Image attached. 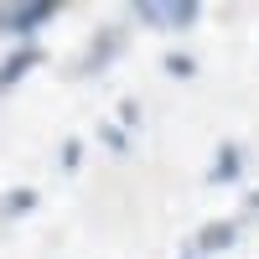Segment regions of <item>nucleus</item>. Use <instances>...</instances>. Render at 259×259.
I'll use <instances>...</instances> for the list:
<instances>
[{
    "mask_svg": "<svg viewBox=\"0 0 259 259\" xmlns=\"http://www.w3.org/2000/svg\"><path fill=\"white\" fill-rule=\"evenodd\" d=\"M130 16L150 31H187V26H197L202 0H135Z\"/></svg>",
    "mask_w": 259,
    "mask_h": 259,
    "instance_id": "1",
    "label": "nucleus"
},
{
    "mask_svg": "<svg viewBox=\"0 0 259 259\" xmlns=\"http://www.w3.org/2000/svg\"><path fill=\"white\" fill-rule=\"evenodd\" d=\"M47 21H57V0H16V6H0V36L36 41Z\"/></svg>",
    "mask_w": 259,
    "mask_h": 259,
    "instance_id": "2",
    "label": "nucleus"
},
{
    "mask_svg": "<svg viewBox=\"0 0 259 259\" xmlns=\"http://www.w3.org/2000/svg\"><path fill=\"white\" fill-rule=\"evenodd\" d=\"M119 52H124V26H119V21H109V26L94 31V41H89L83 57L73 62V73H78V78H99L109 62H119Z\"/></svg>",
    "mask_w": 259,
    "mask_h": 259,
    "instance_id": "3",
    "label": "nucleus"
},
{
    "mask_svg": "<svg viewBox=\"0 0 259 259\" xmlns=\"http://www.w3.org/2000/svg\"><path fill=\"white\" fill-rule=\"evenodd\" d=\"M41 62H47L41 41H16V47H6V57H0V94L21 89V83H26V73H36Z\"/></svg>",
    "mask_w": 259,
    "mask_h": 259,
    "instance_id": "4",
    "label": "nucleus"
},
{
    "mask_svg": "<svg viewBox=\"0 0 259 259\" xmlns=\"http://www.w3.org/2000/svg\"><path fill=\"white\" fill-rule=\"evenodd\" d=\"M239 233H244V223H239V218H207L197 233H192V254H197V259L228 254L233 244H239Z\"/></svg>",
    "mask_w": 259,
    "mask_h": 259,
    "instance_id": "5",
    "label": "nucleus"
},
{
    "mask_svg": "<svg viewBox=\"0 0 259 259\" xmlns=\"http://www.w3.org/2000/svg\"><path fill=\"white\" fill-rule=\"evenodd\" d=\"M249 171V161H244V145L239 140H223L218 150H212V166H207V182L212 187H233Z\"/></svg>",
    "mask_w": 259,
    "mask_h": 259,
    "instance_id": "6",
    "label": "nucleus"
},
{
    "mask_svg": "<svg viewBox=\"0 0 259 259\" xmlns=\"http://www.w3.org/2000/svg\"><path fill=\"white\" fill-rule=\"evenodd\" d=\"M36 202H41V197H36V187H11L6 197H0V218H26Z\"/></svg>",
    "mask_w": 259,
    "mask_h": 259,
    "instance_id": "7",
    "label": "nucleus"
},
{
    "mask_svg": "<svg viewBox=\"0 0 259 259\" xmlns=\"http://www.w3.org/2000/svg\"><path fill=\"white\" fill-rule=\"evenodd\" d=\"M161 68H166L171 78H192V73H197V57H192V52H177V47H171V52L161 57Z\"/></svg>",
    "mask_w": 259,
    "mask_h": 259,
    "instance_id": "8",
    "label": "nucleus"
},
{
    "mask_svg": "<svg viewBox=\"0 0 259 259\" xmlns=\"http://www.w3.org/2000/svg\"><path fill=\"white\" fill-rule=\"evenodd\" d=\"M99 145H104V150H114V156H124V150H130V130H119L114 119H109V124H99Z\"/></svg>",
    "mask_w": 259,
    "mask_h": 259,
    "instance_id": "9",
    "label": "nucleus"
},
{
    "mask_svg": "<svg viewBox=\"0 0 259 259\" xmlns=\"http://www.w3.org/2000/svg\"><path fill=\"white\" fill-rule=\"evenodd\" d=\"M57 161H62V171H78L83 166V140H62V156Z\"/></svg>",
    "mask_w": 259,
    "mask_h": 259,
    "instance_id": "10",
    "label": "nucleus"
},
{
    "mask_svg": "<svg viewBox=\"0 0 259 259\" xmlns=\"http://www.w3.org/2000/svg\"><path fill=\"white\" fill-rule=\"evenodd\" d=\"M249 218H259V187L244 197V207H239V223H249Z\"/></svg>",
    "mask_w": 259,
    "mask_h": 259,
    "instance_id": "11",
    "label": "nucleus"
}]
</instances>
